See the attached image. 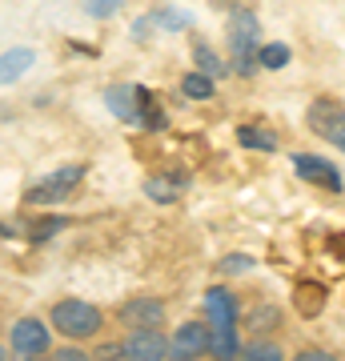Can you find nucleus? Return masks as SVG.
<instances>
[{
	"label": "nucleus",
	"mask_w": 345,
	"mask_h": 361,
	"mask_svg": "<svg viewBox=\"0 0 345 361\" xmlns=\"http://www.w3.org/2000/svg\"><path fill=\"white\" fill-rule=\"evenodd\" d=\"M121 357L165 361V357H173V337H165L161 329H128V337L121 341Z\"/></svg>",
	"instance_id": "obj_6"
},
{
	"label": "nucleus",
	"mask_w": 345,
	"mask_h": 361,
	"mask_svg": "<svg viewBox=\"0 0 345 361\" xmlns=\"http://www.w3.org/2000/svg\"><path fill=\"white\" fill-rule=\"evenodd\" d=\"M0 357H4V345H0Z\"/></svg>",
	"instance_id": "obj_27"
},
{
	"label": "nucleus",
	"mask_w": 345,
	"mask_h": 361,
	"mask_svg": "<svg viewBox=\"0 0 345 361\" xmlns=\"http://www.w3.org/2000/svg\"><path fill=\"white\" fill-rule=\"evenodd\" d=\"M104 104H109V113L116 121H125V125H145V109L153 104V97L137 85H113V89H104Z\"/></svg>",
	"instance_id": "obj_5"
},
{
	"label": "nucleus",
	"mask_w": 345,
	"mask_h": 361,
	"mask_svg": "<svg viewBox=\"0 0 345 361\" xmlns=\"http://www.w3.org/2000/svg\"><path fill=\"white\" fill-rule=\"evenodd\" d=\"M293 173L301 180H309V185H317V189H329V193H341L345 189L337 165L325 161V157H317V153H293Z\"/></svg>",
	"instance_id": "obj_8"
},
{
	"label": "nucleus",
	"mask_w": 345,
	"mask_h": 361,
	"mask_svg": "<svg viewBox=\"0 0 345 361\" xmlns=\"http://www.w3.org/2000/svg\"><path fill=\"white\" fill-rule=\"evenodd\" d=\"M221 269H225V273H245V269H253V257H245V253H233V257L221 261Z\"/></svg>",
	"instance_id": "obj_22"
},
{
	"label": "nucleus",
	"mask_w": 345,
	"mask_h": 361,
	"mask_svg": "<svg viewBox=\"0 0 345 361\" xmlns=\"http://www.w3.org/2000/svg\"><path fill=\"white\" fill-rule=\"evenodd\" d=\"M121 322L128 325V329H161L165 325V301L161 297H133V301H125L121 305Z\"/></svg>",
	"instance_id": "obj_9"
},
{
	"label": "nucleus",
	"mask_w": 345,
	"mask_h": 361,
	"mask_svg": "<svg viewBox=\"0 0 345 361\" xmlns=\"http://www.w3.org/2000/svg\"><path fill=\"white\" fill-rule=\"evenodd\" d=\"M49 325L56 334H64L68 341H89L104 329V313L92 305V301H80V297H64L56 301L49 313Z\"/></svg>",
	"instance_id": "obj_2"
},
{
	"label": "nucleus",
	"mask_w": 345,
	"mask_h": 361,
	"mask_svg": "<svg viewBox=\"0 0 345 361\" xmlns=\"http://www.w3.org/2000/svg\"><path fill=\"white\" fill-rule=\"evenodd\" d=\"M32 65H37V52L32 49H8L0 56V85H16Z\"/></svg>",
	"instance_id": "obj_12"
},
{
	"label": "nucleus",
	"mask_w": 345,
	"mask_h": 361,
	"mask_svg": "<svg viewBox=\"0 0 345 361\" xmlns=\"http://www.w3.org/2000/svg\"><path fill=\"white\" fill-rule=\"evenodd\" d=\"M305 125L325 145L345 153V101H337V97H313L305 109Z\"/></svg>",
	"instance_id": "obj_3"
},
{
	"label": "nucleus",
	"mask_w": 345,
	"mask_h": 361,
	"mask_svg": "<svg viewBox=\"0 0 345 361\" xmlns=\"http://www.w3.org/2000/svg\"><path fill=\"white\" fill-rule=\"evenodd\" d=\"M297 357L301 361H329V353H321V349H301Z\"/></svg>",
	"instance_id": "obj_25"
},
{
	"label": "nucleus",
	"mask_w": 345,
	"mask_h": 361,
	"mask_svg": "<svg viewBox=\"0 0 345 361\" xmlns=\"http://www.w3.org/2000/svg\"><path fill=\"white\" fill-rule=\"evenodd\" d=\"M209 353H213V357H237V353H241L237 329H209Z\"/></svg>",
	"instance_id": "obj_18"
},
{
	"label": "nucleus",
	"mask_w": 345,
	"mask_h": 361,
	"mask_svg": "<svg viewBox=\"0 0 345 361\" xmlns=\"http://www.w3.org/2000/svg\"><path fill=\"white\" fill-rule=\"evenodd\" d=\"M56 229H64V217H49V221H37L32 225V241H44V237H52Z\"/></svg>",
	"instance_id": "obj_20"
},
{
	"label": "nucleus",
	"mask_w": 345,
	"mask_h": 361,
	"mask_svg": "<svg viewBox=\"0 0 345 361\" xmlns=\"http://www.w3.org/2000/svg\"><path fill=\"white\" fill-rule=\"evenodd\" d=\"M8 233H13V229H8V225H4V221H0V237H8Z\"/></svg>",
	"instance_id": "obj_26"
},
{
	"label": "nucleus",
	"mask_w": 345,
	"mask_h": 361,
	"mask_svg": "<svg viewBox=\"0 0 345 361\" xmlns=\"http://www.w3.org/2000/svg\"><path fill=\"white\" fill-rule=\"evenodd\" d=\"M193 65L201 68V73H209V77L217 80V77H225L229 73V65L221 61V52L209 44V40H193Z\"/></svg>",
	"instance_id": "obj_13"
},
{
	"label": "nucleus",
	"mask_w": 345,
	"mask_h": 361,
	"mask_svg": "<svg viewBox=\"0 0 345 361\" xmlns=\"http://www.w3.org/2000/svg\"><path fill=\"white\" fill-rule=\"evenodd\" d=\"M209 353V322H185L173 334V357H201Z\"/></svg>",
	"instance_id": "obj_11"
},
{
	"label": "nucleus",
	"mask_w": 345,
	"mask_h": 361,
	"mask_svg": "<svg viewBox=\"0 0 345 361\" xmlns=\"http://www.w3.org/2000/svg\"><path fill=\"white\" fill-rule=\"evenodd\" d=\"M289 61H293L289 44H282V40H261V49H257V65L265 68V73H277V68H285Z\"/></svg>",
	"instance_id": "obj_15"
},
{
	"label": "nucleus",
	"mask_w": 345,
	"mask_h": 361,
	"mask_svg": "<svg viewBox=\"0 0 345 361\" xmlns=\"http://www.w3.org/2000/svg\"><path fill=\"white\" fill-rule=\"evenodd\" d=\"M121 4L125 0H89V16H113V13H121Z\"/></svg>",
	"instance_id": "obj_21"
},
{
	"label": "nucleus",
	"mask_w": 345,
	"mask_h": 361,
	"mask_svg": "<svg viewBox=\"0 0 345 361\" xmlns=\"http://www.w3.org/2000/svg\"><path fill=\"white\" fill-rule=\"evenodd\" d=\"M157 25H165V28H185V25H189V16H185V13H161V16H157Z\"/></svg>",
	"instance_id": "obj_23"
},
{
	"label": "nucleus",
	"mask_w": 345,
	"mask_h": 361,
	"mask_svg": "<svg viewBox=\"0 0 345 361\" xmlns=\"http://www.w3.org/2000/svg\"><path fill=\"white\" fill-rule=\"evenodd\" d=\"M56 357H64V361H85L89 353H85V349H73V345H64L61 353H56Z\"/></svg>",
	"instance_id": "obj_24"
},
{
	"label": "nucleus",
	"mask_w": 345,
	"mask_h": 361,
	"mask_svg": "<svg viewBox=\"0 0 345 361\" xmlns=\"http://www.w3.org/2000/svg\"><path fill=\"white\" fill-rule=\"evenodd\" d=\"M181 92H185V101H213V97H217V85H213L209 73L193 68V73L181 77Z\"/></svg>",
	"instance_id": "obj_14"
},
{
	"label": "nucleus",
	"mask_w": 345,
	"mask_h": 361,
	"mask_svg": "<svg viewBox=\"0 0 345 361\" xmlns=\"http://www.w3.org/2000/svg\"><path fill=\"white\" fill-rule=\"evenodd\" d=\"M237 141L245 145V149H261V153H277V137L269 129H257V125H241L237 129Z\"/></svg>",
	"instance_id": "obj_17"
},
{
	"label": "nucleus",
	"mask_w": 345,
	"mask_h": 361,
	"mask_svg": "<svg viewBox=\"0 0 345 361\" xmlns=\"http://www.w3.org/2000/svg\"><path fill=\"white\" fill-rule=\"evenodd\" d=\"M8 345L20 357H44L52 349V325L40 322V317H20L13 325V334H8Z\"/></svg>",
	"instance_id": "obj_4"
},
{
	"label": "nucleus",
	"mask_w": 345,
	"mask_h": 361,
	"mask_svg": "<svg viewBox=\"0 0 345 361\" xmlns=\"http://www.w3.org/2000/svg\"><path fill=\"white\" fill-rule=\"evenodd\" d=\"M85 177V165H64L56 173H49L44 180H37L32 189H28V205H52V201H64L68 189Z\"/></svg>",
	"instance_id": "obj_7"
},
{
	"label": "nucleus",
	"mask_w": 345,
	"mask_h": 361,
	"mask_svg": "<svg viewBox=\"0 0 345 361\" xmlns=\"http://www.w3.org/2000/svg\"><path fill=\"white\" fill-rule=\"evenodd\" d=\"M229 61L237 77H253L257 68V49H261V20H257L249 8H237L229 13Z\"/></svg>",
	"instance_id": "obj_1"
},
{
	"label": "nucleus",
	"mask_w": 345,
	"mask_h": 361,
	"mask_svg": "<svg viewBox=\"0 0 345 361\" xmlns=\"http://www.w3.org/2000/svg\"><path fill=\"white\" fill-rule=\"evenodd\" d=\"M237 293L233 289H209L205 293V317L209 329H237Z\"/></svg>",
	"instance_id": "obj_10"
},
{
	"label": "nucleus",
	"mask_w": 345,
	"mask_h": 361,
	"mask_svg": "<svg viewBox=\"0 0 345 361\" xmlns=\"http://www.w3.org/2000/svg\"><path fill=\"white\" fill-rule=\"evenodd\" d=\"M241 357H249V361H282L285 349L277 345V341H249V345H241Z\"/></svg>",
	"instance_id": "obj_19"
},
{
	"label": "nucleus",
	"mask_w": 345,
	"mask_h": 361,
	"mask_svg": "<svg viewBox=\"0 0 345 361\" xmlns=\"http://www.w3.org/2000/svg\"><path fill=\"white\" fill-rule=\"evenodd\" d=\"M145 193H149V201H157V205H173L181 197V180L173 177H149L145 180Z\"/></svg>",
	"instance_id": "obj_16"
}]
</instances>
